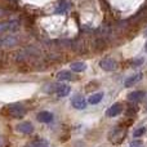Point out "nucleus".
<instances>
[{
	"instance_id": "dca6fc26",
	"label": "nucleus",
	"mask_w": 147,
	"mask_h": 147,
	"mask_svg": "<svg viewBox=\"0 0 147 147\" xmlns=\"http://www.w3.org/2000/svg\"><path fill=\"white\" fill-rule=\"evenodd\" d=\"M57 80L63 81V80H72V74L70 71H61L57 74Z\"/></svg>"
},
{
	"instance_id": "9d476101",
	"label": "nucleus",
	"mask_w": 147,
	"mask_h": 147,
	"mask_svg": "<svg viewBox=\"0 0 147 147\" xmlns=\"http://www.w3.org/2000/svg\"><path fill=\"white\" fill-rule=\"evenodd\" d=\"M145 96H146V92H143V90H134V92H132V93H129L128 99H129L130 102H138V101H141V99H142Z\"/></svg>"
},
{
	"instance_id": "2eb2a0df",
	"label": "nucleus",
	"mask_w": 147,
	"mask_h": 147,
	"mask_svg": "<svg viewBox=\"0 0 147 147\" xmlns=\"http://www.w3.org/2000/svg\"><path fill=\"white\" fill-rule=\"evenodd\" d=\"M102 98H103V93H102V92H98V93L92 94V96L89 97V98H88V103L97 105V103H99V102L102 101Z\"/></svg>"
},
{
	"instance_id": "4be33fe9",
	"label": "nucleus",
	"mask_w": 147,
	"mask_h": 147,
	"mask_svg": "<svg viewBox=\"0 0 147 147\" xmlns=\"http://www.w3.org/2000/svg\"><path fill=\"white\" fill-rule=\"evenodd\" d=\"M4 13H5V12H4V10H3V9H0V17H1V16H3V14H4Z\"/></svg>"
},
{
	"instance_id": "f257e3e1",
	"label": "nucleus",
	"mask_w": 147,
	"mask_h": 147,
	"mask_svg": "<svg viewBox=\"0 0 147 147\" xmlns=\"http://www.w3.org/2000/svg\"><path fill=\"white\" fill-rule=\"evenodd\" d=\"M3 114H7L16 119H21L26 114V110L21 103H10L3 109Z\"/></svg>"
},
{
	"instance_id": "20e7f679",
	"label": "nucleus",
	"mask_w": 147,
	"mask_h": 147,
	"mask_svg": "<svg viewBox=\"0 0 147 147\" xmlns=\"http://www.w3.org/2000/svg\"><path fill=\"white\" fill-rule=\"evenodd\" d=\"M20 26L18 21H7L0 22V32H8V31H16Z\"/></svg>"
},
{
	"instance_id": "1a4fd4ad",
	"label": "nucleus",
	"mask_w": 147,
	"mask_h": 147,
	"mask_svg": "<svg viewBox=\"0 0 147 147\" xmlns=\"http://www.w3.org/2000/svg\"><path fill=\"white\" fill-rule=\"evenodd\" d=\"M36 119L40 123H52L53 121V114L49 111H40L36 115Z\"/></svg>"
},
{
	"instance_id": "0eeeda50",
	"label": "nucleus",
	"mask_w": 147,
	"mask_h": 147,
	"mask_svg": "<svg viewBox=\"0 0 147 147\" xmlns=\"http://www.w3.org/2000/svg\"><path fill=\"white\" fill-rule=\"evenodd\" d=\"M16 130L20 133H23V134H31L34 132V127L30 121H23L16 127Z\"/></svg>"
},
{
	"instance_id": "9b49d317",
	"label": "nucleus",
	"mask_w": 147,
	"mask_h": 147,
	"mask_svg": "<svg viewBox=\"0 0 147 147\" xmlns=\"http://www.w3.org/2000/svg\"><path fill=\"white\" fill-rule=\"evenodd\" d=\"M142 74H136V75H133V76H130V78H128L127 80H125V83H124V85L127 86V88H130V86H133L134 84H137L138 81H141V79H142Z\"/></svg>"
},
{
	"instance_id": "b1692460",
	"label": "nucleus",
	"mask_w": 147,
	"mask_h": 147,
	"mask_svg": "<svg viewBox=\"0 0 147 147\" xmlns=\"http://www.w3.org/2000/svg\"><path fill=\"white\" fill-rule=\"evenodd\" d=\"M146 35H147V30H146Z\"/></svg>"
},
{
	"instance_id": "aec40b11",
	"label": "nucleus",
	"mask_w": 147,
	"mask_h": 147,
	"mask_svg": "<svg viewBox=\"0 0 147 147\" xmlns=\"http://www.w3.org/2000/svg\"><path fill=\"white\" fill-rule=\"evenodd\" d=\"M143 63V58H138L136 59L134 62H133V65H136V66H138V65H142Z\"/></svg>"
},
{
	"instance_id": "39448f33",
	"label": "nucleus",
	"mask_w": 147,
	"mask_h": 147,
	"mask_svg": "<svg viewBox=\"0 0 147 147\" xmlns=\"http://www.w3.org/2000/svg\"><path fill=\"white\" fill-rule=\"evenodd\" d=\"M71 103L76 110H84L86 107V99L80 94H76V96L72 97Z\"/></svg>"
},
{
	"instance_id": "412c9836",
	"label": "nucleus",
	"mask_w": 147,
	"mask_h": 147,
	"mask_svg": "<svg viewBox=\"0 0 147 147\" xmlns=\"http://www.w3.org/2000/svg\"><path fill=\"white\" fill-rule=\"evenodd\" d=\"M3 146H4V140L0 137V147H3Z\"/></svg>"
},
{
	"instance_id": "423d86ee",
	"label": "nucleus",
	"mask_w": 147,
	"mask_h": 147,
	"mask_svg": "<svg viewBox=\"0 0 147 147\" xmlns=\"http://www.w3.org/2000/svg\"><path fill=\"white\" fill-rule=\"evenodd\" d=\"M18 38L17 36H4V38H0V47L3 48H10V47L18 44Z\"/></svg>"
},
{
	"instance_id": "6ab92c4d",
	"label": "nucleus",
	"mask_w": 147,
	"mask_h": 147,
	"mask_svg": "<svg viewBox=\"0 0 147 147\" xmlns=\"http://www.w3.org/2000/svg\"><path fill=\"white\" fill-rule=\"evenodd\" d=\"M130 147H145V146H143L142 141L136 140V141H132V142H130Z\"/></svg>"
},
{
	"instance_id": "a211bd4d",
	"label": "nucleus",
	"mask_w": 147,
	"mask_h": 147,
	"mask_svg": "<svg viewBox=\"0 0 147 147\" xmlns=\"http://www.w3.org/2000/svg\"><path fill=\"white\" fill-rule=\"evenodd\" d=\"M146 133V128L145 127H141V128H138V129H136L134 130V133H133V136H134L136 138H138V137H142L143 134Z\"/></svg>"
},
{
	"instance_id": "4468645a",
	"label": "nucleus",
	"mask_w": 147,
	"mask_h": 147,
	"mask_svg": "<svg viewBox=\"0 0 147 147\" xmlns=\"http://www.w3.org/2000/svg\"><path fill=\"white\" fill-rule=\"evenodd\" d=\"M70 69H71L74 72H83V71H85V69H86V65L84 63V62L78 61V62H74V63H71V66H70Z\"/></svg>"
},
{
	"instance_id": "f3484780",
	"label": "nucleus",
	"mask_w": 147,
	"mask_h": 147,
	"mask_svg": "<svg viewBox=\"0 0 147 147\" xmlns=\"http://www.w3.org/2000/svg\"><path fill=\"white\" fill-rule=\"evenodd\" d=\"M23 147H49V145L45 141H32V142L26 143Z\"/></svg>"
},
{
	"instance_id": "f8f14e48",
	"label": "nucleus",
	"mask_w": 147,
	"mask_h": 147,
	"mask_svg": "<svg viewBox=\"0 0 147 147\" xmlns=\"http://www.w3.org/2000/svg\"><path fill=\"white\" fill-rule=\"evenodd\" d=\"M67 9H69V1L67 0H59L58 5L56 7V13L57 14H63Z\"/></svg>"
},
{
	"instance_id": "7ed1b4c3",
	"label": "nucleus",
	"mask_w": 147,
	"mask_h": 147,
	"mask_svg": "<svg viewBox=\"0 0 147 147\" xmlns=\"http://www.w3.org/2000/svg\"><path fill=\"white\" fill-rule=\"evenodd\" d=\"M99 65H101V67L105 71H115L117 69V62L114 58H109V57L102 59Z\"/></svg>"
},
{
	"instance_id": "f03ea898",
	"label": "nucleus",
	"mask_w": 147,
	"mask_h": 147,
	"mask_svg": "<svg viewBox=\"0 0 147 147\" xmlns=\"http://www.w3.org/2000/svg\"><path fill=\"white\" fill-rule=\"evenodd\" d=\"M127 137V129L123 127H117L115 129L111 130V133L109 134V140L114 145H119L124 141V138Z\"/></svg>"
},
{
	"instance_id": "5701e85b",
	"label": "nucleus",
	"mask_w": 147,
	"mask_h": 147,
	"mask_svg": "<svg viewBox=\"0 0 147 147\" xmlns=\"http://www.w3.org/2000/svg\"><path fill=\"white\" fill-rule=\"evenodd\" d=\"M145 48H146V52H147V43H146V47H145Z\"/></svg>"
},
{
	"instance_id": "6e6552de",
	"label": "nucleus",
	"mask_w": 147,
	"mask_h": 147,
	"mask_svg": "<svg viewBox=\"0 0 147 147\" xmlns=\"http://www.w3.org/2000/svg\"><path fill=\"white\" fill-rule=\"evenodd\" d=\"M121 111H123V106H121V105H120V103H115V105H112L109 110H107L106 115L109 117H115V116H117V115L121 114Z\"/></svg>"
},
{
	"instance_id": "ddd939ff",
	"label": "nucleus",
	"mask_w": 147,
	"mask_h": 147,
	"mask_svg": "<svg viewBox=\"0 0 147 147\" xmlns=\"http://www.w3.org/2000/svg\"><path fill=\"white\" fill-rule=\"evenodd\" d=\"M70 90H71V88H70L69 85H65V84H59L58 89L56 90V94L58 97H66L67 94L70 93Z\"/></svg>"
}]
</instances>
